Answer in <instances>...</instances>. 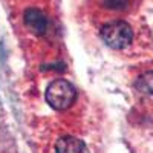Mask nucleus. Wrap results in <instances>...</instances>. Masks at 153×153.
Listing matches in <instances>:
<instances>
[{
    "label": "nucleus",
    "instance_id": "f257e3e1",
    "mask_svg": "<svg viewBox=\"0 0 153 153\" xmlns=\"http://www.w3.org/2000/svg\"><path fill=\"white\" fill-rule=\"evenodd\" d=\"M46 101L55 110L69 109L76 100L75 87L66 80H54L46 89Z\"/></svg>",
    "mask_w": 153,
    "mask_h": 153
},
{
    "label": "nucleus",
    "instance_id": "f03ea898",
    "mask_svg": "<svg viewBox=\"0 0 153 153\" xmlns=\"http://www.w3.org/2000/svg\"><path fill=\"white\" fill-rule=\"evenodd\" d=\"M101 38L103 42L113 49H124L133 40V31L129 23L117 20L104 25L101 29Z\"/></svg>",
    "mask_w": 153,
    "mask_h": 153
},
{
    "label": "nucleus",
    "instance_id": "7ed1b4c3",
    "mask_svg": "<svg viewBox=\"0 0 153 153\" xmlns=\"http://www.w3.org/2000/svg\"><path fill=\"white\" fill-rule=\"evenodd\" d=\"M23 22L26 25V28L35 35H43L48 31V25H49L48 19L43 12L37 8H29V9L25 11Z\"/></svg>",
    "mask_w": 153,
    "mask_h": 153
},
{
    "label": "nucleus",
    "instance_id": "20e7f679",
    "mask_svg": "<svg viewBox=\"0 0 153 153\" xmlns=\"http://www.w3.org/2000/svg\"><path fill=\"white\" fill-rule=\"evenodd\" d=\"M57 153H89L86 144L75 136H63L55 144Z\"/></svg>",
    "mask_w": 153,
    "mask_h": 153
},
{
    "label": "nucleus",
    "instance_id": "39448f33",
    "mask_svg": "<svg viewBox=\"0 0 153 153\" xmlns=\"http://www.w3.org/2000/svg\"><path fill=\"white\" fill-rule=\"evenodd\" d=\"M135 87L139 94L146 97H153V71L144 72L135 83Z\"/></svg>",
    "mask_w": 153,
    "mask_h": 153
},
{
    "label": "nucleus",
    "instance_id": "423d86ee",
    "mask_svg": "<svg viewBox=\"0 0 153 153\" xmlns=\"http://www.w3.org/2000/svg\"><path fill=\"white\" fill-rule=\"evenodd\" d=\"M129 5V0H104V6L109 9H124Z\"/></svg>",
    "mask_w": 153,
    "mask_h": 153
}]
</instances>
